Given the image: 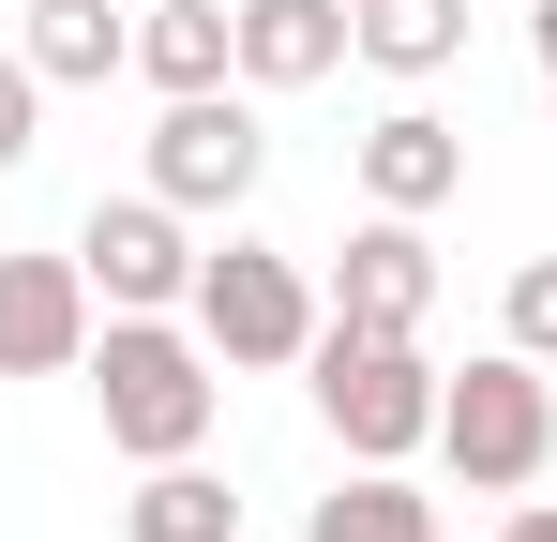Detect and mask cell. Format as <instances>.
I'll return each mask as SVG.
<instances>
[{
	"label": "cell",
	"instance_id": "1",
	"mask_svg": "<svg viewBox=\"0 0 557 542\" xmlns=\"http://www.w3.org/2000/svg\"><path fill=\"white\" fill-rule=\"evenodd\" d=\"M76 377H91V407H106V452H136V467L211 452V422H226V361L182 317H106Z\"/></svg>",
	"mask_w": 557,
	"mask_h": 542
},
{
	"label": "cell",
	"instance_id": "2",
	"mask_svg": "<svg viewBox=\"0 0 557 542\" xmlns=\"http://www.w3.org/2000/svg\"><path fill=\"white\" fill-rule=\"evenodd\" d=\"M301 377H317V422H332L347 467H407V452H437V392H453V377L422 361V332H347V317H317Z\"/></svg>",
	"mask_w": 557,
	"mask_h": 542
},
{
	"label": "cell",
	"instance_id": "3",
	"mask_svg": "<svg viewBox=\"0 0 557 542\" xmlns=\"http://www.w3.org/2000/svg\"><path fill=\"white\" fill-rule=\"evenodd\" d=\"M437 467H453L467 497H528L557 467V392H543L528 347H482L453 392H437Z\"/></svg>",
	"mask_w": 557,
	"mask_h": 542
},
{
	"label": "cell",
	"instance_id": "4",
	"mask_svg": "<svg viewBox=\"0 0 557 542\" xmlns=\"http://www.w3.org/2000/svg\"><path fill=\"white\" fill-rule=\"evenodd\" d=\"M182 317L211 332L226 377H272V361L317 347V317H332V301H317V271L286 257V242H242V226H226V242L196 257V301H182Z\"/></svg>",
	"mask_w": 557,
	"mask_h": 542
},
{
	"label": "cell",
	"instance_id": "5",
	"mask_svg": "<svg viewBox=\"0 0 557 542\" xmlns=\"http://www.w3.org/2000/svg\"><path fill=\"white\" fill-rule=\"evenodd\" d=\"M76 257H91L106 317H182L211 242H196V211H166V196L136 181V196H91V211H76Z\"/></svg>",
	"mask_w": 557,
	"mask_h": 542
},
{
	"label": "cell",
	"instance_id": "6",
	"mask_svg": "<svg viewBox=\"0 0 557 542\" xmlns=\"http://www.w3.org/2000/svg\"><path fill=\"white\" fill-rule=\"evenodd\" d=\"M257 167H272V136H257V106H242V76L226 90H166V121H151V196L166 211H242L257 196Z\"/></svg>",
	"mask_w": 557,
	"mask_h": 542
},
{
	"label": "cell",
	"instance_id": "7",
	"mask_svg": "<svg viewBox=\"0 0 557 542\" xmlns=\"http://www.w3.org/2000/svg\"><path fill=\"white\" fill-rule=\"evenodd\" d=\"M91 332H106V286L76 242L61 257H0V377H76Z\"/></svg>",
	"mask_w": 557,
	"mask_h": 542
},
{
	"label": "cell",
	"instance_id": "8",
	"mask_svg": "<svg viewBox=\"0 0 557 542\" xmlns=\"http://www.w3.org/2000/svg\"><path fill=\"white\" fill-rule=\"evenodd\" d=\"M317 301H332L347 332H422V317H437V242H422V211H362Z\"/></svg>",
	"mask_w": 557,
	"mask_h": 542
},
{
	"label": "cell",
	"instance_id": "9",
	"mask_svg": "<svg viewBox=\"0 0 557 542\" xmlns=\"http://www.w3.org/2000/svg\"><path fill=\"white\" fill-rule=\"evenodd\" d=\"M362 61V0H242V90H317Z\"/></svg>",
	"mask_w": 557,
	"mask_h": 542
},
{
	"label": "cell",
	"instance_id": "10",
	"mask_svg": "<svg viewBox=\"0 0 557 542\" xmlns=\"http://www.w3.org/2000/svg\"><path fill=\"white\" fill-rule=\"evenodd\" d=\"M362 211H453L467 196V136L437 121V106H392V121H362Z\"/></svg>",
	"mask_w": 557,
	"mask_h": 542
},
{
	"label": "cell",
	"instance_id": "11",
	"mask_svg": "<svg viewBox=\"0 0 557 542\" xmlns=\"http://www.w3.org/2000/svg\"><path fill=\"white\" fill-rule=\"evenodd\" d=\"M15 46L46 90H106L136 76V0H15Z\"/></svg>",
	"mask_w": 557,
	"mask_h": 542
},
{
	"label": "cell",
	"instance_id": "12",
	"mask_svg": "<svg viewBox=\"0 0 557 542\" xmlns=\"http://www.w3.org/2000/svg\"><path fill=\"white\" fill-rule=\"evenodd\" d=\"M136 76L151 90H226L242 76V0H136Z\"/></svg>",
	"mask_w": 557,
	"mask_h": 542
},
{
	"label": "cell",
	"instance_id": "13",
	"mask_svg": "<svg viewBox=\"0 0 557 542\" xmlns=\"http://www.w3.org/2000/svg\"><path fill=\"white\" fill-rule=\"evenodd\" d=\"M121 542H242V497H226L196 452H166V467L121 497Z\"/></svg>",
	"mask_w": 557,
	"mask_h": 542
},
{
	"label": "cell",
	"instance_id": "14",
	"mask_svg": "<svg viewBox=\"0 0 557 542\" xmlns=\"http://www.w3.org/2000/svg\"><path fill=\"white\" fill-rule=\"evenodd\" d=\"M301 542H453V528H437V497H422L407 467H347V482L317 497V528H301Z\"/></svg>",
	"mask_w": 557,
	"mask_h": 542
},
{
	"label": "cell",
	"instance_id": "15",
	"mask_svg": "<svg viewBox=\"0 0 557 542\" xmlns=\"http://www.w3.org/2000/svg\"><path fill=\"white\" fill-rule=\"evenodd\" d=\"M362 61L376 76H453L467 61V0H362Z\"/></svg>",
	"mask_w": 557,
	"mask_h": 542
},
{
	"label": "cell",
	"instance_id": "16",
	"mask_svg": "<svg viewBox=\"0 0 557 542\" xmlns=\"http://www.w3.org/2000/svg\"><path fill=\"white\" fill-rule=\"evenodd\" d=\"M46 151V76H30V46H0V167H30Z\"/></svg>",
	"mask_w": 557,
	"mask_h": 542
},
{
	"label": "cell",
	"instance_id": "17",
	"mask_svg": "<svg viewBox=\"0 0 557 542\" xmlns=\"http://www.w3.org/2000/svg\"><path fill=\"white\" fill-rule=\"evenodd\" d=\"M497 317H512V347H528V361H557V257L512 271V301H497Z\"/></svg>",
	"mask_w": 557,
	"mask_h": 542
},
{
	"label": "cell",
	"instance_id": "18",
	"mask_svg": "<svg viewBox=\"0 0 557 542\" xmlns=\"http://www.w3.org/2000/svg\"><path fill=\"white\" fill-rule=\"evenodd\" d=\"M528 61H543V106H557V0H528Z\"/></svg>",
	"mask_w": 557,
	"mask_h": 542
},
{
	"label": "cell",
	"instance_id": "19",
	"mask_svg": "<svg viewBox=\"0 0 557 542\" xmlns=\"http://www.w3.org/2000/svg\"><path fill=\"white\" fill-rule=\"evenodd\" d=\"M497 542H557V497H512V528Z\"/></svg>",
	"mask_w": 557,
	"mask_h": 542
}]
</instances>
